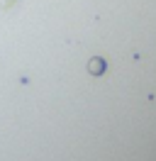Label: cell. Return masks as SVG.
I'll return each instance as SVG.
<instances>
[{"label":"cell","mask_w":156,"mask_h":161,"mask_svg":"<svg viewBox=\"0 0 156 161\" xmlns=\"http://www.w3.org/2000/svg\"><path fill=\"white\" fill-rule=\"evenodd\" d=\"M105 71V61L103 59H93L90 61V73H103Z\"/></svg>","instance_id":"1"}]
</instances>
